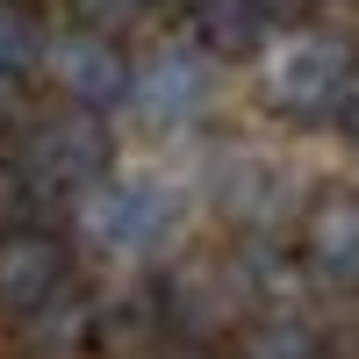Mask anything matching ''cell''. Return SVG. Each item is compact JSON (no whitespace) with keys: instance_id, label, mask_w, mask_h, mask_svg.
I'll use <instances>...</instances> for the list:
<instances>
[{"instance_id":"cell-1","label":"cell","mask_w":359,"mask_h":359,"mask_svg":"<svg viewBox=\"0 0 359 359\" xmlns=\"http://www.w3.org/2000/svg\"><path fill=\"white\" fill-rule=\"evenodd\" d=\"M359 94V57L338 29H302L266 57V101L287 123H323L345 115V101Z\"/></svg>"},{"instance_id":"cell-2","label":"cell","mask_w":359,"mask_h":359,"mask_svg":"<svg viewBox=\"0 0 359 359\" xmlns=\"http://www.w3.org/2000/svg\"><path fill=\"white\" fill-rule=\"evenodd\" d=\"M29 187H50V194H86L115 172V130L86 108H57V115H36L22 130V151H15Z\"/></svg>"},{"instance_id":"cell-3","label":"cell","mask_w":359,"mask_h":359,"mask_svg":"<svg viewBox=\"0 0 359 359\" xmlns=\"http://www.w3.org/2000/svg\"><path fill=\"white\" fill-rule=\"evenodd\" d=\"M79 223H86V237H94L101 252H115V259H151L165 237H172V223H180V208H172V194L158 187V180H101V187H86L79 194Z\"/></svg>"},{"instance_id":"cell-4","label":"cell","mask_w":359,"mask_h":359,"mask_svg":"<svg viewBox=\"0 0 359 359\" xmlns=\"http://www.w3.org/2000/svg\"><path fill=\"white\" fill-rule=\"evenodd\" d=\"M72 294V252L50 223H8L0 230V316L36 323Z\"/></svg>"},{"instance_id":"cell-5","label":"cell","mask_w":359,"mask_h":359,"mask_svg":"<svg viewBox=\"0 0 359 359\" xmlns=\"http://www.w3.org/2000/svg\"><path fill=\"white\" fill-rule=\"evenodd\" d=\"M43 72H50L57 94H65V108H86V115L123 108L130 79H137L130 50L115 36H94V29H57V36L43 43Z\"/></svg>"},{"instance_id":"cell-6","label":"cell","mask_w":359,"mask_h":359,"mask_svg":"<svg viewBox=\"0 0 359 359\" xmlns=\"http://www.w3.org/2000/svg\"><path fill=\"white\" fill-rule=\"evenodd\" d=\"M294 245H302V266L316 280L331 287H359V194L352 187H331L302 208V230H294Z\"/></svg>"},{"instance_id":"cell-7","label":"cell","mask_w":359,"mask_h":359,"mask_svg":"<svg viewBox=\"0 0 359 359\" xmlns=\"http://www.w3.org/2000/svg\"><path fill=\"white\" fill-rule=\"evenodd\" d=\"M158 316H165L187 345H201V338H216L223 323H237V280L223 273L216 259H187V266H172V273H165Z\"/></svg>"},{"instance_id":"cell-8","label":"cell","mask_w":359,"mask_h":359,"mask_svg":"<svg viewBox=\"0 0 359 359\" xmlns=\"http://www.w3.org/2000/svg\"><path fill=\"white\" fill-rule=\"evenodd\" d=\"M130 101L144 108V123H158V130L194 123V115H201V101H208V57H201V50H187V43L158 50L151 65L130 79Z\"/></svg>"},{"instance_id":"cell-9","label":"cell","mask_w":359,"mask_h":359,"mask_svg":"<svg viewBox=\"0 0 359 359\" xmlns=\"http://www.w3.org/2000/svg\"><path fill=\"white\" fill-rule=\"evenodd\" d=\"M187 15H194V50L208 57V65H216V57L223 65L259 57L266 50V22H273L259 0H194Z\"/></svg>"},{"instance_id":"cell-10","label":"cell","mask_w":359,"mask_h":359,"mask_svg":"<svg viewBox=\"0 0 359 359\" xmlns=\"http://www.w3.org/2000/svg\"><path fill=\"white\" fill-rule=\"evenodd\" d=\"M216 201H223V216L230 223H245V230H266L280 216V201H287V180L273 158H252V151H237L216 165Z\"/></svg>"},{"instance_id":"cell-11","label":"cell","mask_w":359,"mask_h":359,"mask_svg":"<svg viewBox=\"0 0 359 359\" xmlns=\"http://www.w3.org/2000/svg\"><path fill=\"white\" fill-rule=\"evenodd\" d=\"M43 43H50L43 15L29 0H0V79L22 86L29 72H43Z\"/></svg>"},{"instance_id":"cell-12","label":"cell","mask_w":359,"mask_h":359,"mask_svg":"<svg viewBox=\"0 0 359 359\" xmlns=\"http://www.w3.org/2000/svg\"><path fill=\"white\" fill-rule=\"evenodd\" d=\"M237 359H323V345L302 316H259L237 331Z\"/></svg>"},{"instance_id":"cell-13","label":"cell","mask_w":359,"mask_h":359,"mask_svg":"<svg viewBox=\"0 0 359 359\" xmlns=\"http://www.w3.org/2000/svg\"><path fill=\"white\" fill-rule=\"evenodd\" d=\"M65 8H72V29H94V36L123 43V29H137L151 0H65Z\"/></svg>"},{"instance_id":"cell-14","label":"cell","mask_w":359,"mask_h":359,"mask_svg":"<svg viewBox=\"0 0 359 359\" xmlns=\"http://www.w3.org/2000/svg\"><path fill=\"white\" fill-rule=\"evenodd\" d=\"M15 101H22V86L0 79V130H15Z\"/></svg>"},{"instance_id":"cell-15","label":"cell","mask_w":359,"mask_h":359,"mask_svg":"<svg viewBox=\"0 0 359 359\" xmlns=\"http://www.w3.org/2000/svg\"><path fill=\"white\" fill-rule=\"evenodd\" d=\"M266 15H309V8H323V0H259Z\"/></svg>"},{"instance_id":"cell-16","label":"cell","mask_w":359,"mask_h":359,"mask_svg":"<svg viewBox=\"0 0 359 359\" xmlns=\"http://www.w3.org/2000/svg\"><path fill=\"white\" fill-rule=\"evenodd\" d=\"M158 359H216L208 345H172V352H158Z\"/></svg>"},{"instance_id":"cell-17","label":"cell","mask_w":359,"mask_h":359,"mask_svg":"<svg viewBox=\"0 0 359 359\" xmlns=\"http://www.w3.org/2000/svg\"><path fill=\"white\" fill-rule=\"evenodd\" d=\"M345 137H352V144H359V94H352V101H345Z\"/></svg>"},{"instance_id":"cell-18","label":"cell","mask_w":359,"mask_h":359,"mask_svg":"<svg viewBox=\"0 0 359 359\" xmlns=\"http://www.w3.org/2000/svg\"><path fill=\"white\" fill-rule=\"evenodd\" d=\"M172 8H194V0H172Z\"/></svg>"}]
</instances>
